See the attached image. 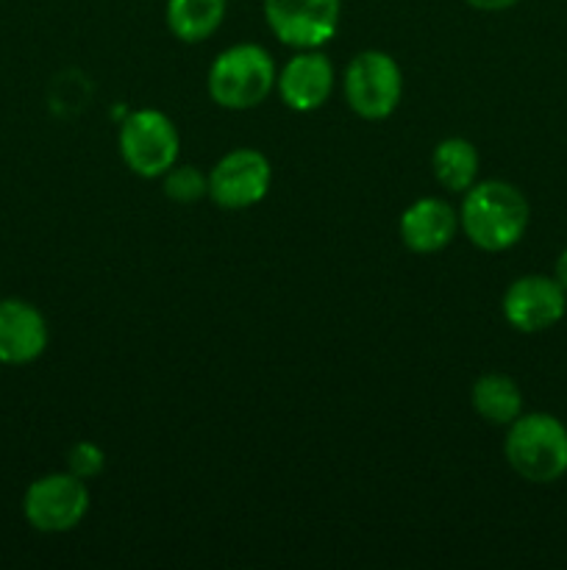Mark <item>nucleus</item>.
<instances>
[{
    "label": "nucleus",
    "mask_w": 567,
    "mask_h": 570,
    "mask_svg": "<svg viewBox=\"0 0 567 570\" xmlns=\"http://www.w3.org/2000/svg\"><path fill=\"white\" fill-rule=\"evenodd\" d=\"M228 0H167V28L181 42H206L226 20Z\"/></svg>",
    "instance_id": "nucleus-13"
},
{
    "label": "nucleus",
    "mask_w": 567,
    "mask_h": 570,
    "mask_svg": "<svg viewBox=\"0 0 567 570\" xmlns=\"http://www.w3.org/2000/svg\"><path fill=\"white\" fill-rule=\"evenodd\" d=\"M67 468H70L72 476H78L87 482V479H94L100 471H103L106 456L98 445L83 440V443H76L70 449V454H67Z\"/></svg>",
    "instance_id": "nucleus-17"
},
{
    "label": "nucleus",
    "mask_w": 567,
    "mask_h": 570,
    "mask_svg": "<svg viewBox=\"0 0 567 570\" xmlns=\"http://www.w3.org/2000/svg\"><path fill=\"white\" fill-rule=\"evenodd\" d=\"M48 321L22 298L0 301V365H28L48 348Z\"/></svg>",
    "instance_id": "nucleus-10"
},
{
    "label": "nucleus",
    "mask_w": 567,
    "mask_h": 570,
    "mask_svg": "<svg viewBox=\"0 0 567 570\" xmlns=\"http://www.w3.org/2000/svg\"><path fill=\"white\" fill-rule=\"evenodd\" d=\"M276 87L292 111H317L334 89L331 61L317 50H304L284 65Z\"/></svg>",
    "instance_id": "nucleus-11"
},
{
    "label": "nucleus",
    "mask_w": 567,
    "mask_h": 570,
    "mask_svg": "<svg viewBox=\"0 0 567 570\" xmlns=\"http://www.w3.org/2000/svg\"><path fill=\"white\" fill-rule=\"evenodd\" d=\"M272 167L265 154L237 148L222 156L209 173V198L222 209H248L270 193Z\"/></svg>",
    "instance_id": "nucleus-8"
},
{
    "label": "nucleus",
    "mask_w": 567,
    "mask_h": 570,
    "mask_svg": "<svg viewBox=\"0 0 567 570\" xmlns=\"http://www.w3.org/2000/svg\"><path fill=\"white\" fill-rule=\"evenodd\" d=\"M567 312V293L550 276H520L504 295V317L523 334H539L556 326Z\"/></svg>",
    "instance_id": "nucleus-9"
},
{
    "label": "nucleus",
    "mask_w": 567,
    "mask_h": 570,
    "mask_svg": "<svg viewBox=\"0 0 567 570\" xmlns=\"http://www.w3.org/2000/svg\"><path fill=\"white\" fill-rule=\"evenodd\" d=\"M506 462L534 484L559 482L567 473V426L548 412H528L509 423Z\"/></svg>",
    "instance_id": "nucleus-2"
},
{
    "label": "nucleus",
    "mask_w": 567,
    "mask_h": 570,
    "mask_svg": "<svg viewBox=\"0 0 567 570\" xmlns=\"http://www.w3.org/2000/svg\"><path fill=\"white\" fill-rule=\"evenodd\" d=\"M345 100L365 120H384L392 115L404 95V72L384 50H361L342 78Z\"/></svg>",
    "instance_id": "nucleus-5"
},
{
    "label": "nucleus",
    "mask_w": 567,
    "mask_h": 570,
    "mask_svg": "<svg viewBox=\"0 0 567 570\" xmlns=\"http://www.w3.org/2000/svg\"><path fill=\"white\" fill-rule=\"evenodd\" d=\"M465 3H470L478 11H506L520 3V0H465Z\"/></svg>",
    "instance_id": "nucleus-18"
},
{
    "label": "nucleus",
    "mask_w": 567,
    "mask_h": 570,
    "mask_svg": "<svg viewBox=\"0 0 567 570\" xmlns=\"http://www.w3.org/2000/svg\"><path fill=\"white\" fill-rule=\"evenodd\" d=\"M89 512V490L83 479L67 473H48L28 484L22 515L37 532L61 534L76 529Z\"/></svg>",
    "instance_id": "nucleus-6"
},
{
    "label": "nucleus",
    "mask_w": 567,
    "mask_h": 570,
    "mask_svg": "<svg viewBox=\"0 0 567 570\" xmlns=\"http://www.w3.org/2000/svg\"><path fill=\"white\" fill-rule=\"evenodd\" d=\"M554 278L561 284V287H565V293H567V248L561 250L559 259H556V273H554Z\"/></svg>",
    "instance_id": "nucleus-19"
},
{
    "label": "nucleus",
    "mask_w": 567,
    "mask_h": 570,
    "mask_svg": "<svg viewBox=\"0 0 567 570\" xmlns=\"http://www.w3.org/2000/svg\"><path fill=\"white\" fill-rule=\"evenodd\" d=\"M472 410L495 426H509L523 415V393L515 379L487 373L472 384Z\"/></svg>",
    "instance_id": "nucleus-14"
},
{
    "label": "nucleus",
    "mask_w": 567,
    "mask_h": 570,
    "mask_svg": "<svg viewBox=\"0 0 567 570\" xmlns=\"http://www.w3.org/2000/svg\"><path fill=\"white\" fill-rule=\"evenodd\" d=\"M459 232V212L439 198H420L400 215V239L415 254L448 248Z\"/></svg>",
    "instance_id": "nucleus-12"
},
{
    "label": "nucleus",
    "mask_w": 567,
    "mask_h": 570,
    "mask_svg": "<svg viewBox=\"0 0 567 570\" xmlns=\"http://www.w3.org/2000/svg\"><path fill=\"white\" fill-rule=\"evenodd\" d=\"M342 17V0H265V20L287 48L315 50L331 42Z\"/></svg>",
    "instance_id": "nucleus-7"
},
{
    "label": "nucleus",
    "mask_w": 567,
    "mask_h": 570,
    "mask_svg": "<svg viewBox=\"0 0 567 570\" xmlns=\"http://www.w3.org/2000/svg\"><path fill=\"white\" fill-rule=\"evenodd\" d=\"M434 178L450 193H467L478 178V150L470 139L450 137L434 148Z\"/></svg>",
    "instance_id": "nucleus-15"
},
{
    "label": "nucleus",
    "mask_w": 567,
    "mask_h": 570,
    "mask_svg": "<svg viewBox=\"0 0 567 570\" xmlns=\"http://www.w3.org/2000/svg\"><path fill=\"white\" fill-rule=\"evenodd\" d=\"M181 137L165 111L139 109L120 122V156L142 178H161L178 161Z\"/></svg>",
    "instance_id": "nucleus-4"
},
{
    "label": "nucleus",
    "mask_w": 567,
    "mask_h": 570,
    "mask_svg": "<svg viewBox=\"0 0 567 570\" xmlns=\"http://www.w3.org/2000/svg\"><path fill=\"white\" fill-rule=\"evenodd\" d=\"M531 209L515 184L478 181L465 193L459 212V226L476 248L487 254H500L517 245L526 234Z\"/></svg>",
    "instance_id": "nucleus-1"
},
{
    "label": "nucleus",
    "mask_w": 567,
    "mask_h": 570,
    "mask_svg": "<svg viewBox=\"0 0 567 570\" xmlns=\"http://www.w3.org/2000/svg\"><path fill=\"white\" fill-rule=\"evenodd\" d=\"M276 61L261 45L245 42L222 50L209 67L206 87L222 109H256L276 87Z\"/></svg>",
    "instance_id": "nucleus-3"
},
{
    "label": "nucleus",
    "mask_w": 567,
    "mask_h": 570,
    "mask_svg": "<svg viewBox=\"0 0 567 570\" xmlns=\"http://www.w3.org/2000/svg\"><path fill=\"white\" fill-rule=\"evenodd\" d=\"M161 178H165L167 198L178 200V204H195V200L209 195V176H203L198 167L172 165Z\"/></svg>",
    "instance_id": "nucleus-16"
}]
</instances>
